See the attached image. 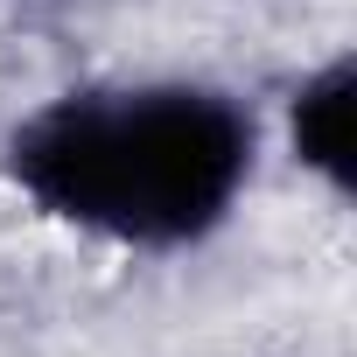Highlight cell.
Here are the masks:
<instances>
[{
	"instance_id": "1",
	"label": "cell",
	"mask_w": 357,
	"mask_h": 357,
	"mask_svg": "<svg viewBox=\"0 0 357 357\" xmlns=\"http://www.w3.org/2000/svg\"><path fill=\"white\" fill-rule=\"evenodd\" d=\"M252 175V112L211 84L63 91L8 133V183L56 225L133 252L211 238Z\"/></svg>"
},
{
	"instance_id": "2",
	"label": "cell",
	"mask_w": 357,
	"mask_h": 357,
	"mask_svg": "<svg viewBox=\"0 0 357 357\" xmlns=\"http://www.w3.org/2000/svg\"><path fill=\"white\" fill-rule=\"evenodd\" d=\"M287 133H294V161L315 168L336 197H350V140H357V70H350V56L322 63L294 91Z\"/></svg>"
}]
</instances>
